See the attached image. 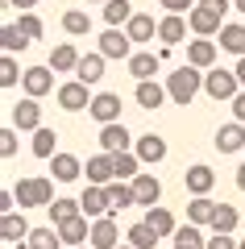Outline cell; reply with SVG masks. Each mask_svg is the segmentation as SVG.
Here are the masks:
<instances>
[{"instance_id":"obj_19","label":"cell","mask_w":245,"mask_h":249,"mask_svg":"<svg viewBox=\"0 0 245 249\" xmlns=\"http://www.w3.org/2000/svg\"><path fill=\"white\" fill-rule=\"evenodd\" d=\"M216 150H220V154H237V150H245V124H241V121L220 124V129H216Z\"/></svg>"},{"instance_id":"obj_32","label":"cell","mask_w":245,"mask_h":249,"mask_svg":"<svg viewBox=\"0 0 245 249\" xmlns=\"http://www.w3.org/2000/svg\"><path fill=\"white\" fill-rule=\"evenodd\" d=\"M125 241H129L133 249H154V245H158V232L150 229L146 220H137V224H129V232H125Z\"/></svg>"},{"instance_id":"obj_25","label":"cell","mask_w":245,"mask_h":249,"mask_svg":"<svg viewBox=\"0 0 245 249\" xmlns=\"http://www.w3.org/2000/svg\"><path fill=\"white\" fill-rule=\"evenodd\" d=\"M79 58H83V54H79L71 42H62V46H54V50H50V62H46V67H50V71H75Z\"/></svg>"},{"instance_id":"obj_34","label":"cell","mask_w":245,"mask_h":249,"mask_svg":"<svg viewBox=\"0 0 245 249\" xmlns=\"http://www.w3.org/2000/svg\"><path fill=\"white\" fill-rule=\"evenodd\" d=\"M220 50H228V54L241 58L245 54V25H225L220 29Z\"/></svg>"},{"instance_id":"obj_26","label":"cell","mask_w":245,"mask_h":249,"mask_svg":"<svg viewBox=\"0 0 245 249\" xmlns=\"http://www.w3.org/2000/svg\"><path fill=\"white\" fill-rule=\"evenodd\" d=\"M146 224L158 232V237H175V229H179V220H175L170 208H150V212H146Z\"/></svg>"},{"instance_id":"obj_29","label":"cell","mask_w":245,"mask_h":249,"mask_svg":"<svg viewBox=\"0 0 245 249\" xmlns=\"http://www.w3.org/2000/svg\"><path fill=\"white\" fill-rule=\"evenodd\" d=\"M216 208H220V204H212L208 196H191V204H187V220H191V224H200V229H204V224H212Z\"/></svg>"},{"instance_id":"obj_17","label":"cell","mask_w":245,"mask_h":249,"mask_svg":"<svg viewBox=\"0 0 245 249\" xmlns=\"http://www.w3.org/2000/svg\"><path fill=\"white\" fill-rule=\"evenodd\" d=\"M187 21H183V13H167V17L158 21V37H162V46H179L187 37Z\"/></svg>"},{"instance_id":"obj_11","label":"cell","mask_w":245,"mask_h":249,"mask_svg":"<svg viewBox=\"0 0 245 249\" xmlns=\"http://www.w3.org/2000/svg\"><path fill=\"white\" fill-rule=\"evenodd\" d=\"M100 145H104V154H125L133 145V137L121 121H113V124H100Z\"/></svg>"},{"instance_id":"obj_3","label":"cell","mask_w":245,"mask_h":249,"mask_svg":"<svg viewBox=\"0 0 245 249\" xmlns=\"http://www.w3.org/2000/svg\"><path fill=\"white\" fill-rule=\"evenodd\" d=\"M204 91H208L212 100H237V91H241V79H237V71H204Z\"/></svg>"},{"instance_id":"obj_40","label":"cell","mask_w":245,"mask_h":249,"mask_svg":"<svg viewBox=\"0 0 245 249\" xmlns=\"http://www.w3.org/2000/svg\"><path fill=\"white\" fill-rule=\"evenodd\" d=\"M0 42H4V54H17V50H25V46H29V37L21 34L17 25H4V29H0Z\"/></svg>"},{"instance_id":"obj_5","label":"cell","mask_w":245,"mask_h":249,"mask_svg":"<svg viewBox=\"0 0 245 249\" xmlns=\"http://www.w3.org/2000/svg\"><path fill=\"white\" fill-rule=\"evenodd\" d=\"M92 100L96 96H88V83H79V79L58 88V108L62 112H83V108H92Z\"/></svg>"},{"instance_id":"obj_24","label":"cell","mask_w":245,"mask_h":249,"mask_svg":"<svg viewBox=\"0 0 245 249\" xmlns=\"http://www.w3.org/2000/svg\"><path fill=\"white\" fill-rule=\"evenodd\" d=\"M158 67H162V54H146V50H141V54H133V58H129V75H133V79H154V71H158Z\"/></svg>"},{"instance_id":"obj_48","label":"cell","mask_w":245,"mask_h":249,"mask_svg":"<svg viewBox=\"0 0 245 249\" xmlns=\"http://www.w3.org/2000/svg\"><path fill=\"white\" fill-rule=\"evenodd\" d=\"M200 4H208V9H216V13H228V4H233V0H200Z\"/></svg>"},{"instance_id":"obj_8","label":"cell","mask_w":245,"mask_h":249,"mask_svg":"<svg viewBox=\"0 0 245 249\" xmlns=\"http://www.w3.org/2000/svg\"><path fill=\"white\" fill-rule=\"evenodd\" d=\"M92 249H116L121 245V229H116L113 216H100V220H92Z\"/></svg>"},{"instance_id":"obj_42","label":"cell","mask_w":245,"mask_h":249,"mask_svg":"<svg viewBox=\"0 0 245 249\" xmlns=\"http://www.w3.org/2000/svg\"><path fill=\"white\" fill-rule=\"evenodd\" d=\"M17 79H25V71H17L13 54H4V62H0V83H4V88H17Z\"/></svg>"},{"instance_id":"obj_1","label":"cell","mask_w":245,"mask_h":249,"mask_svg":"<svg viewBox=\"0 0 245 249\" xmlns=\"http://www.w3.org/2000/svg\"><path fill=\"white\" fill-rule=\"evenodd\" d=\"M200 88H204V71H200V67H191V62H183L179 71L167 75V91H170L175 104H191V100L200 96Z\"/></svg>"},{"instance_id":"obj_15","label":"cell","mask_w":245,"mask_h":249,"mask_svg":"<svg viewBox=\"0 0 245 249\" xmlns=\"http://www.w3.org/2000/svg\"><path fill=\"white\" fill-rule=\"evenodd\" d=\"M88 183H100V187H108L116 178V158L113 154H96V158H88Z\"/></svg>"},{"instance_id":"obj_28","label":"cell","mask_w":245,"mask_h":249,"mask_svg":"<svg viewBox=\"0 0 245 249\" xmlns=\"http://www.w3.org/2000/svg\"><path fill=\"white\" fill-rule=\"evenodd\" d=\"M125 34H129L133 42H150V37H158V21L146 17V13H133L129 25H125Z\"/></svg>"},{"instance_id":"obj_10","label":"cell","mask_w":245,"mask_h":249,"mask_svg":"<svg viewBox=\"0 0 245 249\" xmlns=\"http://www.w3.org/2000/svg\"><path fill=\"white\" fill-rule=\"evenodd\" d=\"M133 154L141 158V166H158V162L167 158V142H162L158 133H141L137 145H133Z\"/></svg>"},{"instance_id":"obj_13","label":"cell","mask_w":245,"mask_h":249,"mask_svg":"<svg viewBox=\"0 0 245 249\" xmlns=\"http://www.w3.org/2000/svg\"><path fill=\"white\" fill-rule=\"evenodd\" d=\"M133 196H137L141 208H158V199H162V183H158L150 170H141V175L133 178Z\"/></svg>"},{"instance_id":"obj_33","label":"cell","mask_w":245,"mask_h":249,"mask_svg":"<svg viewBox=\"0 0 245 249\" xmlns=\"http://www.w3.org/2000/svg\"><path fill=\"white\" fill-rule=\"evenodd\" d=\"M129 17H133V4H129V0H108V4H104V21H108V29L129 25Z\"/></svg>"},{"instance_id":"obj_39","label":"cell","mask_w":245,"mask_h":249,"mask_svg":"<svg viewBox=\"0 0 245 249\" xmlns=\"http://www.w3.org/2000/svg\"><path fill=\"white\" fill-rule=\"evenodd\" d=\"M62 29H67L71 37H83L92 29V17H88V13H79V9H71V13H62Z\"/></svg>"},{"instance_id":"obj_41","label":"cell","mask_w":245,"mask_h":249,"mask_svg":"<svg viewBox=\"0 0 245 249\" xmlns=\"http://www.w3.org/2000/svg\"><path fill=\"white\" fill-rule=\"evenodd\" d=\"M175 241H179V245H208L204 229H200V224H191V220H187V224H179V229H175Z\"/></svg>"},{"instance_id":"obj_31","label":"cell","mask_w":245,"mask_h":249,"mask_svg":"<svg viewBox=\"0 0 245 249\" xmlns=\"http://www.w3.org/2000/svg\"><path fill=\"white\" fill-rule=\"evenodd\" d=\"M237 224H241V212H237L233 204H220L208 229H212V232H237Z\"/></svg>"},{"instance_id":"obj_50","label":"cell","mask_w":245,"mask_h":249,"mask_svg":"<svg viewBox=\"0 0 245 249\" xmlns=\"http://www.w3.org/2000/svg\"><path fill=\"white\" fill-rule=\"evenodd\" d=\"M233 71H237V79H241V88H245V54L237 58V67H233Z\"/></svg>"},{"instance_id":"obj_23","label":"cell","mask_w":245,"mask_h":249,"mask_svg":"<svg viewBox=\"0 0 245 249\" xmlns=\"http://www.w3.org/2000/svg\"><path fill=\"white\" fill-rule=\"evenodd\" d=\"M79 170H83V162H79L75 154H54L50 158V175L58 178V183H75Z\"/></svg>"},{"instance_id":"obj_14","label":"cell","mask_w":245,"mask_h":249,"mask_svg":"<svg viewBox=\"0 0 245 249\" xmlns=\"http://www.w3.org/2000/svg\"><path fill=\"white\" fill-rule=\"evenodd\" d=\"M92 116H96L100 124H113V121H121V96L116 91H100L96 100H92V108H88Z\"/></svg>"},{"instance_id":"obj_43","label":"cell","mask_w":245,"mask_h":249,"mask_svg":"<svg viewBox=\"0 0 245 249\" xmlns=\"http://www.w3.org/2000/svg\"><path fill=\"white\" fill-rule=\"evenodd\" d=\"M17 29H21L25 37H29V42H38V37H42V17H34V13H21Z\"/></svg>"},{"instance_id":"obj_47","label":"cell","mask_w":245,"mask_h":249,"mask_svg":"<svg viewBox=\"0 0 245 249\" xmlns=\"http://www.w3.org/2000/svg\"><path fill=\"white\" fill-rule=\"evenodd\" d=\"M228 104H233V121H241V124H245V88L237 91V100H228Z\"/></svg>"},{"instance_id":"obj_51","label":"cell","mask_w":245,"mask_h":249,"mask_svg":"<svg viewBox=\"0 0 245 249\" xmlns=\"http://www.w3.org/2000/svg\"><path fill=\"white\" fill-rule=\"evenodd\" d=\"M237 191H245V158H241V166H237Z\"/></svg>"},{"instance_id":"obj_49","label":"cell","mask_w":245,"mask_h":249,"mask_svg":"<svg viewBox=\"0 0 245 249\" xmlns=\"http://www.w3.org/2000/svg\"><path fill=\"white\" fill-rule=\"evenodd\" d=\"M9 4H13V9H21V13H29V9L38 4V0H9Z\"/></svg>"},{"instance_id":"obj_9","label":"cell","mask_w":245,"mask_h":249,"mask_svg":"<svg viewBox=\"0 0 245 249\" xmlns=\"http://www.w3.org/2000/svg\"><path fill=\"white\" fill-rule=\"evenodd\" d=\"M21 88H25V96H34V100L50 96V91H54V71H50V67H29L25 79H21Z\"/></svg>"},{"instance_id":"obj_37","label":"cell","mask_w":245,"mask_h":249,"mask_svg":"<svg viewBox=\"0 0 245 249\" xmlns=\"http://www.w3.org/2000/svg\"><path fill=\"white\" fill-rule=\"evenodd\" d=\"M75 216H83V204H79V199H54L50 204V220L54 224H67V220H75Z\"/></svg>"},{"instance_id":"obj_12","label":"cell","mask_w":245,"mask_h":249,"mask_svg":"<svg viewBox=\"0 0 245 249\" xmlns=\"http://www.w3.org/2000/svg\"><path fill=\"white\" fill-rule=\"evenodd\" d=\"M13 129H42V104L34 96H25L21 104H13Z\"/></svg>"},{"instance_id":"obj_4","label":"cell","mask_w":245,"mask_h":249,"mask_svg":"<svg viewBox=\"0 0 245 249\" xmlns=\"http://www.w3.org/2000/svg\"><path fill=\"white\" fill-rule=\"evenodd\" d=\"M225 13H216V9H208V4H195L191 13H187V25H191V34L195 37H212V34H220L225 29Z\"/></svg>"},{"instance_id":"obj_21","label":"cell","mask_w":245,"mask_h":249,"mask_svg":"<svg viewBox=\"0 0 245 249\" xmlns=\"http://www.w3.org/2000/svg\"><path fill=\"white\" fill-rule=\"evenodd\" d=\"M183 183H187V191H191V196H208L212 187H216V170L200 162V166H191V170L183 175Z\"/></svg>"},{"instance_id":"obj_45","label":"cell","mask_w":245,"mask_h":249,"mask_svg":"<svg viewBox=\"0 0 245 249\" xmlns=\"http://www.w3.org/2000/svg\"><path fill=\"white\" fill-rule=\"evenodd\" d=\"M0 154H4V158L17 154V129H0Z\"/></svg>"},{"instance_id":"obj_6","label":"cell","mask_w":245,"mask_h":249,"mask_svg":"<svg viewBox=\"0 0 245 249\" xmlns=\"http://www.w3.org/2000/svg\"><path fill=\"white\" fill-rule=\"evenodd\" d=\"M79 204H83V216L88 220H100V216H113V204H108V191L100 183H88V191L79 196Z\"/></svg>"},{"instance_id":"obj_20","label":"cell","mask_w":245,"mask_h":249,"mask_svg":"<svg viewBox=\"0 0 245 249\" xmlns=\"http://www.w3.org/2000/svg\"><path fill=\"white\" fill-rule=\"evenodd\" d=\"M75 79L79 83H88V88H96L100 79H104V54H83V58H79V67H75Z\"/></svg>"},{"instance_id":"obj_18","label":"cell","mask_w":245,"mask_h":249,"mask_svg":"<svg viewBox=\"0 0 245 249\" xmlns=\"http://www.w3.org/2000/svg\"><path fill=\"white\" fill-rule=\"evenodd\" d=\"M133 96H137L141 108H162V104L170 100V91H167V83H158V79H141Z\"/></svg>"},{"instance_id":"obj_58","label":"cell","mask_w":245,"mask_h":249,"mask_svg":"<svg viewBox=\"0 0 245 249\" xmlns=\"http://www.w3.org/2000/svg\"><path fill=\"white\" fill-rule=\"evenodd\" d=\"M233 4H237V0H233Z\"/></svg>"},{"instance_id":"obj_35","label":"cell","mask_w":245,"mask_h":249,"mask_svg":"<svg viewBox=\"0 0 245 249\" xmlns=\"http://www.w3.org/2000/svg\"><path fill=\"white\" fill-rule=\"evenodd\" d=\"M29 249H62V237H58V224H50V229H34L25 241Z\"/></svg>"},{"instance_id":"obj_22","label":"cell","mask_w":245,"mask_h":249,"mask_svg":"<svg viewBox=\"0 0 245 249\" xmlns=\"http://www.w3.org/2000/svg\"><path fill=\"white\" fill-rule=\"evenodd\" d=\"M58 237H62V245H83V241H92V220L88 216H75V220H67V224H58Z\"/></svg>"},{"instance_id":"obj_16","label":"cell","mask_w":245,"mask_h":249,"mask_svg":"<svg viewBox=\"0 0 245 249\" xmlns=\"http://www.w3.org/2000/svg\"><path fill=\"white\" fill-rule=\"evenodd\" d=\"M187 62L200 67V71H212V62H216V42H212V37H191V46H187Z\"/></svg>"},{"instance_id":"obj_38","label":"cell","mask_w":245,"mask_h":249,"mask_svg":"<svg viewBox=\"0 0 245 249\" xmlns=\"http://www.w3.org/2000/svg\"><path fill=\"white\" fill-rule=\"evenodd\" d=\"M54 142H58L54 129H46V124H42V129H34V154H38V158L50 162V158H54Z\"/></svg>"},{"instance_id":"obj_56","label":"cell","mask_w":245,"mask_h":249,"mask_svg":"<svg viewBox=\"0 0 245 249\" xmlns=\"http://www.w3.org/2000/svg\"><path fill=\"white\" fill-rule=\"evenodd\" d=\"M75 249H92V245H75Z\"/></svg>"},{"instance_id":"obj_30","label":"cell","mask_w":245,"mask_h":249,"mask_svg":"<svg viewBox=\"0 0 245 249\" xmlns=\"http://www.w3.org/2000/svg\"><path fill=\"white\" fill-rule=\"evenodd\" d=\"M0 232H4V241H13V245H17V241H29V224H25V216H17V212H4V220H0Z\"/></svg>"},{"instance_id":"obj_53","label":"cell","mask_w":245,"mask_h":249,"mask_svg":"<svg viewBox=\"0 0 245 249\" xmlns=\"http://www.w3.org/2000/svg\"><path fill=\"white\" fill-rule=\"evenodd\" d=\"M233 9H241V13H245V0H237V4H233Z\"/></svg>"},{"instance_id":"obj_27","label":"cell","mask_w":245,"mask_h":249,"mask_svg":"<svg viewBox=\"0 0 245 249\" xmlns=\"http://www.w3.org/2000/svg\"><path fill=\"white\" fill-rule=\"evenodd\" d=\"M104 191H108V204H113V212H121V208H133V204H137V196H133V183H125V178H113Z\"/></svg>"},{"instance_id":"obj_54","label":"cell","mask_w":245,"mask_h":249,"mask_svg":"<svg viewBox=\"0 0 245 249\" xmlns=\"http://www.w3.org/2000/svg\"><path fill=\"white\" fill-rule=\"evenodd\" d=\"M88 4H108V0H88Z\"/></svg>"},{"instance_id":"obj_46","label":"cell","mask_w":245,"mask_h":249,"mask_svg":"<svg viewBox=\"0 0 245 249\" xmlns=\"http://www.w3.org/2000/svg\"><path fill=\"white\" fill-rule=\"evenodd\" d=\"M158 4H162L167 13H191L195 9V0H158Z\"/></svg>"},{"instance_id":"obj_2","label":"cell","mask_w":245,"mask_h":249,"mask_svg":"<svg viewBox=\"0 0 245 249\" xmlns=\"http://www.w3.org/2000/svg\"><path fill=\"white\" fill-rule=\"evenodd\" d=\"M13 196H17L21 208H50L54 204V178H46V175L21 178V183L13 187Z\"/></svg>"},{"instance_id":"obj_7","label":"cell","mask_w":245,"mask_h":249,"mask_svg":"<svg viewBox=\"0 0 245 249\" xmlns=\"http://www.w3.org/2000/svg\"><path fill=\"white\" fill-rule=\"evenodd\" d=\"M100 54H104V58H125L129 62L133 58V37L125 34V29H108V34L100 37Z\"/></svg>"},{"instance_id":"obj_36","label":"cell","mask_w":245,"mask_h":249,"mask_svg":"<svg viewBox=\"0 0 245 249\" xmlns=\"http://www.w3.org/2000/svg\"><path fill=\"white\" fill-rule=\"evenodd\" d=\"M116 158V178H125V183H133V178L141 175V158L133 150H125V154H113Z\"/></svg>"},{"instance_id":"obj_44","label":"cell","mask_w":245,"mask_h":249,"mask_svg":"<svg viewBox=\"0 0 245 249\" xmlns=\"http://www.w3.org/2000/svg\"><path fill=\"white\" fill-rule=\"evenodd\" d=\"M237 245H241V241H233V232H212L204 249H237Z\"/></svg>"},{"instance_id":"obj_57","label":"cell","mask_w":245,"mask_h":249,"mask_svg":"<svg viewBox=\"0 0 245 249\" xmlns=\"http://www.w3.org/2000/svg\"><path fill=\"white\" fill-rule=\"evenodd\" d=\"M237 249H245V241H241V245H237Z\"/></svg>"},{"instance_id":"obj_52","label":"cell","mask_w":245,"mask_h":249,"mask_svg":"<svg viewBox=\"0 0 245 249\" xmlns=\"http://www.w3.org/2000/svg\"><path fill=\"white\" fill-rule=\"evenodd\" d=\"M175 249H204V245H179V241H175Z\"/></svg>"},{"instance_id":"obj_55","label":"cell","mask_w":245,"mask_h":249,"mask_svg":"<svg viewBox=\"0 0 245 249\" xmlns=\"http://www.w3.org/2000/svg\"><path fill=\"white\" fill-rule=\"evenodd\" d=\"M116 249H133V245H129V241H125V245H116Z\"/></svg>"}]
</instances>
